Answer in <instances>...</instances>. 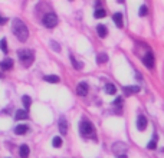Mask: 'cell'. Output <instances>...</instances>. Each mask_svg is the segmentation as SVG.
I'll return each instance as SVG.
<instances>
[{"instance_id":"6da1fadb","label":"cell","mask_w":164,"mask_h":158,"mask_svg":"<svg viewBox=\"0 0 164 158\" xmlns=\"http://www.w3.org/2000/svg\"><path fill=\"white\" fill-rule=\"evenodd\" d=\"M12 30H13L15 36H16L20 42H26V40H27V37H29V30H27L26 25L22 22V20L15 19V20H13V23H12Z\"/></svg>"},{"instance_id":"7a4b0ae2","label":"cell","mask_w":164,"mask_h":158,"mask_svg":"<svg viewBox=\"0 0 164 158\" xmlns=\"http://www.w3.org/2000/svg\"><path fill=\"white\" fill-rule=\"evenodd\" d=\"M19 60H20V63L23 65V66L29 68L30 65L33 63V60H35V53H33L32 50H19Z\"/></svg>"},{"instance_id":"3957f363","label":"cell","mask_w":164,"mask_h":158,"mask_svg":"<svg viewBox=\"0 0 164 158\" xmlns=\"http://www.w3.org/2000/svg\"><path fill=\"white\" fill-rule=\"evenodd\" d=\"M79 131H81V134L85 135V137L92 135V134H94V125L91 124L88 119H86V121H82L81 125H79Z\"/></svg>"},{"instance_id":"277c9868","label":"cell","mask_w":164,"mask_h":158,"mask_svg":"<svg viewBox=\"0 0 164 158\" xmlns=\"http://www.w3.org/2000/svg\"><path fill=\"white\" fill-rule=\"evenodd\" d=\"M43 25L46 26V27H49V29L55 27V26L58 25V16L55 13H48V15H45V17H43Z\"/></svg>"},{"instance_id":"5b68a950","label":"cell","mask_w":164,"mask_h":158,"mask_svg":"<svg viewBox=\"0 0 164 158\" xmlns=\"http://www.w3.org/2000/svg\"><path fill=\"white\" fill-rule=\"evenodd\" d=\"M143 63H144L147 68H150V69L154 66V56H153V53H151V52H148L147 55L143 58Z\"/></svg>"},{"instance_id":"8992f818","label":"cell","mask_w":164,"mask_h":158,"mask_svg":"<svg viewBox=\"0 0 164 158\" xmlns=\"http://www.w3.org/2000/svg\"><path fill=\"white\" fill-rule=\"evenodd\" d=\"M146 128H147V118L144 115H140L137 118V129L138 131H144Z\"/></svg>"},{"instance_id":"52a82bcc","label":"cell","mask_w":164,"mask_h":158,"mask_svg":"<svg viewBox=\"0 0 164 158\" xmlns=\"http://www.w3.org/2000/svg\"><path fill=\"white\" fill-rule=\"evenodd\" d=\"M76 93H78L79 96H85V95L88 93V85L85 82H81L76 86Z\"/></svg>"},{"instance_id":"ba28073f","label":"cell","mask_w":164,"mask_h":158,"mask_svg":"<svg viewBox=\"0 0 164 158\" xmlns=\"http://www.w3.org/2000/svg\"><path fill=\"white\" fill-rule=\"evenodd\" d=\"M0 68L1 69H4V71H9V69H12L13 68V60L12 59H4V60H1L0 62Z\"/></svg>"},{"instance_id":"9c48e42d","label":"cell","mask_w":164,"mask_h":158,"mask_svg":"<svg viewBox=\"0 0 164 158\" xmlns=\"http://www.w3.org/2000/svg\"><path fill=\"white\" fill-rule=\"evenodd\" d=\"M27 129H29V126L27 125H17L16 128H15V134H17V135H23V134L27 132Z\"/></svg>"},{"instance_id":"30bf717a","label":"cell","mask_w":164,"mask_h":158,"mask_svg":"<svg viewBox=\"0 0 164 158\" xmlns=\"http://www.w3.org/2000/svg\"><path fill=\"white\" fill-rule=\"evenodd\" d=\"M19 154H20V157H22V158H27V157H29V154H30L29 147H27V145H20Z\"/></svg>"},{"instance_id":"8fae6325","label":"cell","mask_w":164,"mask_h":158,"mask_svg":"<svg viewBox=\"0 0 164 158\" xmlns=\"http://www.w3.org/2000/svg\"><path fill=\"white\" fill-rule=\"evenodd\" d=\"M112 19H114V22H115V25L118 26V27H123V22H124V19H123V15L121 13H115L114 16H112Z\"/></svg>"},{"instance_id":"7c38bea8","label":"cell","mask_w":164,"mask_h":158,"mask_svg":"<svg viewBox=\"0 0 164 158\" xmlns=\"http://www.w3.org/2000/svg\"><path fill=\"white\" fill-rule=\"evenodd\" d=\"M27 117H29V115H27V111H25V109H19L16 112V115H15V118L19 119V121H20V119H27Z\"/></svg>"},{"instance_id":"4fadbf2b","label":"cell","mask_w":164,"mask_h":158,"mask_svg":"<svg viewBox=\"0 0 164 158\" xmlns=\"http://www.w3.org/2000/svg\"><path fill=\"white\" fill-rule=\"evenodd\" d=\"M97 32H98V35H99V37H105L107 36V33H108V30H107V27L104 25H98V27H97Z\"/></svg>"},{"instance_id":"5bb4252c","label":"cell","mask_w":164,"mask_h":158,"mask_svg":"<svg viewBox=\"0 0 164 158\" xmlns=\"http://www.w3.org/2000/svg\"><path fill=\"white\" fill-rule=\"evenodd\" d=\"M124 91H125V95L137 93V92H140V86H125V88H124Z\"/></svg>"},{"instance_id":"9a60e30c","label":"cell","mask_w":164,"mask_h":158,"mask_svg":"<svg viewBox=\"0 0 164 158\" xmlns=\"http://www.w3.org/2000/svg\"><path fill=\"white\" fill-rule=\"evenodd\" d=\"M157 142H158V137L154 134V135H153V140L148 142V145H147L148 150H156V148H157Z\"/></svg>"},{"instance_id":"2e32d148","label":"cell","mask_w":164,"mask_h":158,"mask_svg":"<svg viewBox=\"0 0 164 158\" xmlns=\"http://www.w3.org/2000/svg\"><path fill=\"white\" fill-rule=\"evenodd\" d=\"M66 125H68V124H66V119H64V118H62V119L59 121V131L64 134V135L68 132V128H66Z\"/></svg>"},{"instance_id":"e0dca14e","label":"cell","mask_w":164,"mask_h":158,"mask_svg":"<svg viewBox=\"0 0 164 158\" xmlns=\"http://www.w3.org/2000/svg\"><path fill=\"white\" fill-rule=\"evenodd\" d=\"M45 81H46V82H49V83H58V82H59V76L48 75V76H45Z\"/></svg>"},{"instance_id":"ac0fdd59","label":"cell","mask_w":164,"mask_h":158,"mask_svg":"<svg viewBox=\"0 0 164 158\" xmlns=\"http://www.w3.org/2000/svg\"><path fill=\"white\" fill-rule=\"evenodd\" d=\"M105 91H107L108 95H114L115 92H117V88H115L112 83H107L105 85Z\"/></svg>"},{"instance_id":"d6986e66","label":"cell","mask_w":164,"mask_h":158,"mask_svg":"<svg viewBox=\"0 0 164 158\" xmlns=\"http://www.w3.org/2000/svg\"><path fill=\"white\" fill-rule=\"evenodd\" d=\"M22 102H23V105H25V108H26V109L30 108V104H32V99H30V96L25 95V96L22 98Z\"/></svg>"},{"instance_id":"ffe728a7","label":"cell","mask_w":164,"mask_h":158,"mask_svg":"<svg viewBox=\"0 0 164 158\" xmlns=\"http://www.w3.org/2000/svg\"><path fill=\"white\" fill-rule=\"evenodd\" d=\"M105 15H107V13H105V10H104V9H97V10H95V13H94V16L97 17V19L105 17Z\"/></svg>"},{"instance_id":"44dd1931","label":"cell","mask_w":164,"mask_h":158,"mask_svg":"<svg viewBox=\"0 0 164 158\" xmlns=\"http://www.w3.org/2000/svg\"><path fill=\"white\" fill-rule=\"evenodd\" d=\"M52 145H53L55 148H59V147L62 145V138H61V137H55V138L52 140Z\"/></svg>"},{"instance_id":"7402d4cb","label":"cell","mask_w":164,"mask_h":158,"mask_svg":"<svg viewBox=\"0 0 164 158\" xmlns=\"http://www.w3.org/2000/svg\"><path fill=\"white\" fill-rule=\"evenodd\" d=\"M71 60H72V65H74V68L75 69H78V71H81L82 68H83V65H82L81 62H78L76 59L74 58V56H71Z\"/></svg>"},{"instance_id":"603a6c76","label":"cell","mask_w":164,"mask_h":158,"mask_svg":"<svg viewBox=\"0 0 164 158\" xmlns=\"http://www.w3.org/2000/svg\"><path fill=\"white\" fill-rule=\"evenodd\" d=\"M97 60H98V63H105L108 60L107 53H99L98 56H97Z\"/></svg>"},{"instance_id":"cb8c5ba5","label":"cell","mask_w":164,"mask_h":158,"mask_svg":"<svg viewBox=\"0 0 164 158\" xmlns=\"http://www.w3.org/2000/svg\"><path fill=\"white\" fill-rule=\"evenodd\" d=\"M0 49L3 50V52H4V53H7V40H6V39H1V40H0Z\"/></svg>"},{"instance_id":"d4e9b609","label":"cell","mask_w":164,"mask_h":158,"mask_svg":"<svg viewBox=\"0 0 164 158\" xmlns=\"http://www.w3.org/2000/svg\"><path fill=\"white\" fill-rule=\"evenodd\" d=\"M123 104H124V99L120 96V98H117V99L114 101V105L115 107H123Z\"/></svg>"},{"instance_id":"484cf974","label":"cell","mask_w":164,"mask_h":158,"mask_svg":"<svg viewBox=\"0 0 164 158\" xmlns=\"http://www.w3.org/2000/svg\"><path fill=\"white\" fill-rule=\"evenodd\" d=\"M147 13H148V9L146 6H141L140 7V16H146Z\"/></svg>"},{"instance_id":"4316f807","label":"cell","mask_w":164,"mask_h":158,"mask_svg":"<svg viewBox=\"0 0 164 158\" xmlns=\"http://www.w3.org/2000/svg\"><path fill=\"white\" fill-rule=\"evenodd\" d=\"M50 45L53 46V49L56 50V52H59V50H61V49H59V46H58V43H56V42H50Z\"/></svg>"},{"instance_id":"83f0119b","label":"cell","mask_w":164,"mask_h":158,"mask_svg":"<svg viewBox=\"0 0 164 158\" xmlns=\"http://www.w3.org/2000/svg\"><path fill=\"white\" fill-rule=\"evenodd\" d=\"M6 22H7V19H4V17H1V16H0V25H4Z\"/></svg>"}]
</instances>
